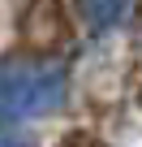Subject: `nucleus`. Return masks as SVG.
Wrapping results in <instances>:
<instances>
[{"label": "nucleus", "mask_w": 142, "mask_h": 147, "mask_svg": "<svg viewBox=\"0 0 142 147\" xmlns=\"http://www.w3.org/2000/svg\"><path fill=\"white\" fill-rule=\"evenodd\" d=\"M65 95V69L60 65H9L0 74V121L43 117Z\"/></svg>", "instance_id": "nucleus-1"}, {"label": "nucleus", "mask_w": 142, "mask_h": 147, "mask_svg": "<svg viewBox=\"0 0 142 147\" xmlns=\"http://www.w3.org/2000/svg\"><path fill=\"white\" fill-rule=\"evenodd\" d=\"M125 5H129V0H82V18H86L91 30H112L121 22Z\"/></svg>", "instance_id": "nucleus-2"}, {"label": "nucleus", "mask_w": 142, "mask_h": 147, "mask_svg": "<svg viewBox=\"0 0 142 147\" xmlns=\"http://www.w3.org/2000/svg\"><path fill=\"white\" fill-rule=\"evenodd\" d=\"M0 147H35L26 134H0Z\"/></svg>", "instance_id": "nucleus-3"}]
</instances>
